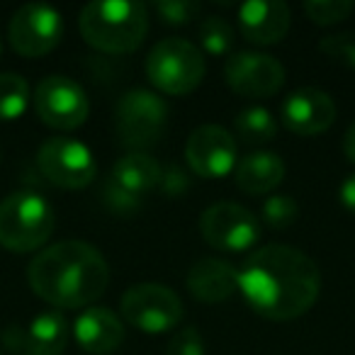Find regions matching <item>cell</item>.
Masks as SVG:
<instances>
[{
  "mask_svg": "<svg viewBox=\"0 0 355 355\" xmlns=\"http://www.w3.org/2000/svg\"><path fill=\"white\" fill-rule=\"evenodd\" d=\"M234 180L246 195H268L285 180V163L272 151H251L239 158Z\"/></svg>",
  "mask_w": 355,
  "mask_h": 355,
  "instance_id": "cell-19",
  "label": "cell"
},
{
  "mask_svg": "<svg viewBox=\"0 0 355 355\" xmlns=\"http://www.w3.org/2000/svg\"><path fill=\"white\" fill-rule=\"evenodd\" d=\"M54 227V207L32 190H17L0 202V246L8 251H37L49 241Z\"/></svg>",
  "mask_w": 355,
  "mask_h": 355,
  "instance_id": "cell-4",
  "label": "cell"
},
{
  "mask_svg": "<svg viewBox=\"0 0 355 355\" xmlns=\"http://www.w3.org/2000/svg\"><path fill=\"white\" fill-rule=\"evenodd\" d=\"M340 202L350 214H355V173L348 175L340 185Z\"/></svg>",
  "mask_w": 355,
  "mask_h": 355,
  "instance_id": "cell-31",
  "label": "cell"
},
{
  "mask_svg": "<svg viewBox=\"0 0 355 355\" xmlns=\"http://www.w3.org/2000/svg\"><path fill=\"white\" fill-rule=\"evenodd\" d=\"M280 119L292 134L316 137L336 122V103L326 90L319 88L292 90L280 107Z\"/></svg>",
  "mask_w": 355,
  "mask_h": 355,
  "instance_id": "cell-15",
  "label": "cell"
},
{
  "mask_svg": "<svg viewBox=\"0 0 355 355\" xmlns=\"http://www.w3.org/2000/svg\"><path fill=\"white\" fill-rule=\"evenodd\" d=\"M202 239L222 253H248L261 239V222L236 202L209 205L200 217Z\"/></svg>",
  "mask_w": 355,
  "mask_h": 355,
  "instance_id": "cell-10",
  "label": "cell"
},
{
  "mask_svg": "<svg viewBox=\"0 0 355 355\" xmlns=\"http://www.w3.org/2000/svg\"><path fill=\"white\" fill-rule=\"evenodd\" d=\"M224 78L241 98H270L285 85V66L268 54L236 51L224 64Z\"/></svg>",
  "mask_w": 355,
  "mask_h": 355,
  "instance_id": "cell-13",
  "label": "cell"
},
{
  "mask_svg": "<svg viewBox=\"0 0 355 355\" xmlns=\"http://www.w3.org/2000/svg\"><path fill=\"white\" fill-rule=\"evenodd\" d=\"M239 292L263 319L290 321L319 300L321 272L304 251L270 243L253 251L239 268Z\"/></svg>",
  "mask_w": 355,
  "mask_h": 355,
  "instance_id": "cell-1",
  "label": "cell"
},
{
  "mask_svg": "<svg viewBox=\"0 0 355 355\" xmlns=\"http://www.w3.org/2000/svg\"><path fill=\"white\" fill-rule=\"evenodd\" d=\"M234 129L243 144H268L277 134V119L272 117L270 110L253 105V107H246L236 114Z\"/></svg>",
  "mask_w": 355,
  "mask_h": 355,
  "instance_id": "cell-21",
  "label": "cell"
},
{
  "mask_svg": "<svg viewBox=\"0 0 355 355\" xmlns=\"http://www.w3.org/2000/svg\"><path fill=\"white\" fill-rule=\"evenodd\" d=\"M290 20V6L282 0H248L239 8V30L243 40L258 46H270L285 40Z\"/></svg>",
  "mask_w": 355,
  "mask_h": 355,
  "instance_id": "cell-16",
  "label": "cell"
},
{
  "mask_svg": "<svg viewBox=\"0 0 355 355\" xmlns=\"http://www.w3.org/2000/svg\"><path fill=\"white\" fill-rule=\"evenodd\" d=\"M69 321L59 309L35 316L30 324H10L3 331V345L17 355H61L69 343Z\"/></svg>",
  "mask_w": 355,
  "mask_h": 355,
  "instance_id": "cell-14",
  "label": "cell"
},
{
  "mask_svg": "<svg viewBox=\"0 0 355 355\" xmlns=\"http://www.w3.org/2000/svg\"><path fill=\"white\" fill-rule=\"evenodd\" d=\"M0 56H3V40H0Z\"/></svg>",
  "mask_w": 355,
  "mask_h": 355,
  "instance_id": "cell-33",
  "label": "cell"
},
{
  "mask_svg": "<svg viewBox=\"0 0 355 355\" xmlns=\"http://www.w3.org/2000/svg\"><path fill=\"white\" fill-rule=\"evenodd\" d=\"M188 290L205 304L224 302L239 290V270L222 258L205 256L193 263L188 272Z\"/></svg>",
  "mask_w": 355,
  "mask_h": 355,
  "instance_id": "cell-18",
  "label": "cell"
},
{
  "mask_svg": "<svg viewBox=\"0 0 355 355\" xmlns=\"http://www.w3.org/2000/svg\"><path fill=\"white\" fill-rule=\"evenodd\" d=\"M198 42L209 56H227L234 49V27L224 17H205L198 25Z\"/></svg>",
  "mask_w": 355,
  "mask_h": 355,
  "instance_id": "cell-23",
  "label": "cell"
},
{
  "mask_svg": "<svg viewBox=\"0 0 355 355\" xmlns=\"http://www.w3.org/2000/svg\"><path fill=\"white\" fill-rule=\"evenodd\" d=\"M103 200L114 214H134L141 207V198H134L127 190H122L119 185H114L112 180H105L103 185Z\"/></svg>",
  "mask_w": 355,
  "mask_h": 355,
  "instance_id": "cell-29",
  "label": "cell"
},
{
  "mask_svg": "<svg viewBox=\"0 0 355 355\" xmlns=\"http://www.w3.org/2000/svg\"><path fill=\"white\" fill-rule=\"evenodd\" d=\"M37 117L51 129L73 132L83 127L90 112L88 95L83 85L76 83L69 76H46L37 83L32 93Z\"/></svg>",
  "mask_w": 355,
  "mask_h": 355,
  "instance_id": "cell-9",
  "label": "cell"
},
{
  "mask_svg": "<svg viewBox=\"0 0 355 355\" xmlns=\"http://www.w3.org/2000/svg\"><path fill=\"white\" fill-rule=\"evenodd\" d=\"M30 85L17 73H0V119L12 122L22 117L30 105Z\"/></svg>",
  "mask_w": 355,
  "mask_h": 355,
  "instance_id": "cell-22",
  "label": "cell"
},
{
  "mask_svg": "<svg viewBox=\"0 0 355 355\" xmlns=\"http://www.w3.org/2000/svg\"><path fill=\"white\" fill-rule=\"evenodd\" d=\"M166 355H205V338L195 326L180 329L166 345Z\"/></svg>",
  "mask_w": 355,
  "mask_h": 355,
  "instance_id": "cell-28",
  "label": "cell"
},
{
  "mask_svg": "<svg viewBox=\"0 0 355 355\" xmlns=\"http://www.w3.org/2000/svg\"><path fill=\"white\" fill-rule=\"evenodd\" d=\"M148 8L132 0H95L80 10L78 30L103 54H132L148 35Z\"/></svg>",
  "mask_w": 355,
  "mask_h": 355,
  "instance_id": "cell-3",
  "label": "cell"
},
{
  "mask_svg": "<svg viewBox=\"0 0 355 355\" xmlns=\"http://www.w3.org/2000/svg\"><path fill=\"white\" fill-rule=\"evenodd\" d=\"M261 217L268 227L287 229L300 217V205H297V200L290 198V195H270V198L263 202Z\"/></svg>",
  "mask_w": 355,
  "mask_h": 355,
  "instance_id": "cell-26",
  "label": "cell"
},
{
  "mask_svg": "<svg viewBox=\"0 0 355 355\" xmlns=\"http://www.w3.org/2000/svg\"><path fill=\"white\" fill-rule=\"evenodd\" d=\"M161 185L166 190V195L175 198V195H183L188 190V178H185V173L180 168H168V171H163Z\"/></svg>",
  "mask_w": 355,
  "mask_h": 355,
  "instance_id": "cell-30",
  "label": "cell"
},
{
  "mask_svg": "<svg viewBox=\"0 0 355 355\" xmlns=\"http://www.w3.org/2000/svg\"><path fill=\"white\" fill-rule=\"evenodd\" d=\"M236 139L219 124H202L193 129L185 144V158L195 175L205 180L227 178L236 168Z\"/></svg>",
  "mask_w": 355,
  "mask_h": 355,
  "instance_id": "cell-12",
  "label": "cell"
},
{
  "mask_svg": "<svg viewBox=\"0 0 355 355\" xmlns=\"http://www.w3.org/2000/svg\"><path fill=\"white\" fill-rule=\"evenodd\" d=\"M117 139L132 153H146V148L161 141L168 124V105L156 93L134 88L119 98L117 103Z\"/></svg>",
  "mask_w": 355,
  "mask_h": 355,
  "instance_id": "cell-6",
  "label": "cell"
},
{
  "mask_svg": "<svg viewBox=\"0 0 355 355\" xmlns=\"http://www.w3.org/2000/svg\"><path fill=\"white\" fill-rule=\"evenodd\" d=\"M76 343L90 355H110L122 345L124 326L119 316L107 306H88L73 321Z\"/></svg>",
  "mask_w": 355,
  "mask_h": 355,
  "instance_id": "cell-17",
  "label": "cell"
},
{
  "mask_svg": "<svg viewBox=\"0 0 355 355\" xmlns=\"http://www.w3.org/2000/svg\"><path fill=\"white\" fill-rule=\"evenodd\" d=\"M321 51L336 64L355 69V37L353 35H334L321 40Z\"/></svg>",
  "mask_w": 355,
  "mask_h": 355,
  "instance_id": "cell-27",
  "label": "cell"
},
{
  "mask_svg": "<svg viewBox=\"0 0 355 355\" xmlns=\"http://www.w3.org/2000/svg\"><path fill=\"white\" fill-rule=\"evenodd\" d=\"M355 10L353 0H306L304 12L314 25L329 27L343 22Z\"/></svg>",
  "mask_w": 355,
  "mask_h": 355,
  "instance_id": "cell-25",
  "label": "cell"
},
{
  "mask_svg": "<svg viewBox=\"0 0 355 355\" xmlns=\"http://www.w3.org/2000/svg\"><path fill=\"white\" fill-rule=\"evenodd\" d=\"M64 37V15L46 3H27L17 8L8 25L12 49L25 59H40L59 46Z\"/></svg>",
  "mask_w": 355,
  "mask_h": 355,
  "instance_id": "cell-11",
  "label": "cell"
},
{
  "mask_svg": "<svg viewBox=\"0 0 355 355\" xmlns=\"http://www.w3.org/2000/svg\"><path fill=\"white\" fill-rule=\"evenodd\" d=\"M207 64L198 44L188 40L168 37L161 40L146 56V76L153 88L166 95L183 98L200 88Z\"/></svg>",
  "mask_w": 355,
  "mask_h": 355,
  "instance_id": "cell-5",
  "label": "cell"
},
{
  "mask_svg": "<svg viewBox=\"0 0 355 355\" xmlns=\"http://www.w3.org/2000/svg\"><path fill=\"white\" fill-rule=\"evenodd\" d=\"M119 311L141 334L158 336L173 331L183 319V300L166 285L139 282L122 295Z\"/></svg>",
  "mask_w": 355,
  "mask_h": 355,
  "instance_id": "cell-7",
  "label": "cell"
},
{
  "mask_svg": "<svg viewBox=\"0 0 355 355\" xmlns=\"http://www.w3.org/2000/svg\"><path fill=\"white\" fill-rule=\"evenodd\" d=\"M32 292L54 309H88L110 285V266L85 241H59L32 258L27 268Z\"/></svg>",
  "mask_w": 355,
  "mask_h": 355,
  "instance_id": "cell-2",
  "label": "cell"
},
{
  "mask_svg": "<svg viewBox=\"0 0 355 355\" xmlns=\"http://www.w3.org/2000/svg\"><path fill=\"white\" fill-rule=\"evenodd\" d=\"M151 10L158 15V20L163 25H190L193 20H198L200 12H202V6L198 0H156L151 6Z\"/></svg>",
  "mask_w": 355,
  "mask_h": 355,
  "instance_id": "cell-24",
  "label": "cell"
},
{
  "mask_svg": "<svg viewBox=\"0 0 355 355\" xmlns=\"http://www.w3.org/2000/svg\"><path fill=\"white\" fill-rule=\"evenodd\" d=\"M343 153L350 163H355V122L350 124L348 132H345V137H343Z\"/></svg>",
  "mask_w": 355,
  "mask_h": 355,
  "instance_id": "cell-32",
  "label": "cell"
},
{
  "mask_svg": "<svg viewBox=\"0 0 355 355\" xmlns=\"http://www.w3.org/2000/svg\"><path fill=\"white\" fill-rule=\"evenodd\" d=\"M110 180L122 190H127L129 195H134V198H144V195H148L161 185L163 168L148 153L129 151L127 156L114 161L112 171H110Z\"/></svg>",
  "mask_w": 355,
  "mask_h": 355,
  "instance_id": "cell-20",
  "label": "cell"
},
{
  "mask_svg": "<svg viewBox=\"0 0 355 355\" xmlns=\"http://www.w3.org/2000/svg\"><path fill=\"white\" fill-rule=\"evenodd\" d=\"M42 175L51 185L64 190L88 188L98 175L95 156L83 141L71 137H51L40 146L37 153Z\"/></svg>",
  "mask_w": 355,
  "mask_h": 355,
  "instance_id": "cell-8",
  "label": "cell"
}]
</instances>
